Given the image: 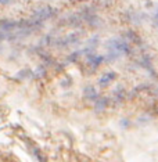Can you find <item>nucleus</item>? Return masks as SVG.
Instances as JSON below:
<instances>
[{"label": "nucleus", "instance_id": "2", "mask_svg": "<svg viewBox=\"0 0 158 162\" xmlns=\"http://www.w3.org/2000/svg\"><path fill=\"white\" fill-rule=\"evenodd\" d=\"M114 79H115V74H114V72L105 74V75H103L101 79H100V85H101V86H107L111 80H114Z\"/></svg>", "mask_w": 158, "mask_h": 162}, {"label": "nucleus", "instance_id": "1", "mask_svg": "<svg viewBox=\"0 0 158 162\" xmlns=\"http://www.w3.org/2000/svg\"><path fill=\"white\" fill-rule=\"evenodd\" d=\"M110 46H111V51H114L117 54H122L128 51L126 43H124L122 40H112L110 43Z\"/></svg>", "mask_w": 158, "mask_h": 162}, {"label": "nucleus", "instance_id": "4", "mask_svg": "<svg viewBox=\"0 0 158 162\" xmlns=\"http://www.w3.org/2000/svg\"><path fill=\"white\" fill-rule=\"evenodd\" d=\"M10 0H0V4H8Z\"/></svg>", "mask_w": 158, "mask_h": 162}, {"label": "nucleus", "instance_id": "3", "mask_svg": "<svg viewBox=\"0 0 158 162\" xmlns=\"http://www.w3.org/2000/svg\"><path fill=\"white\" fill-rule=\"evenodd\" d=\"M51 10L50 8H43V10H40L36 13V18H39V20H46L49 17H51Z\"/></svg>", "mask_w": 158, "mask_h": 162}]
</instances>
